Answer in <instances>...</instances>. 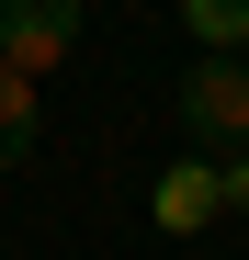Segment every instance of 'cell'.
Returning a JSON list of instances; mask_svg holds the SVG:
<instances>
[{
	"mask_svg": "<svg viewBox=\"0 0 249 260\" xmlns=\"http://www.w3.org/2000/svg\"><path fill=\"white\" fill-rule=\"evenodd\" d=\"M181 136H193L204 158L249 147V46H204V57L181 68Z\"/></svg>",
	"mask_w": 249,
	"mask_h": 260,
	"instance_id": "1",
	"label": "cell"
},
{
	"mask_svg": "<svg viewBox=\"0 0 249 260\" xmlns=\"http://www.w3.org/2000/svg\"><path fill=\"white\" fill-rule=\"evenodd\" d=\"M79 34H91V0H0V57L34 68V79H46Z\"/></svg>",
	"mask_w": 249,
	"mask_h": 260,
	"instance_id": "2",
	"label": "cell"
},
{
	"mask_svg": "<svg viewBox=\"0 0 249 260\" xmlns=\"http://www.w3.org/2000/svg\"><path fill=\"white\" fill-rule=\"evenodd\" d=\"M147 215H159V226H170V238H193V226H215V158H170V170H159V192H147Z\"/></svg>",
	"mask_w": 249,
	"mask_h": 260,
	"instance_id": "3",
	"label": "cell"
},
{
	"mask_svg": "<svg viewBox=\"0 0 249 260\" xmlns=\"http://www.w3.org/2000/svg\"><path fill=\"white\" fill-rule=\"evenodd\" d=\"M34 136H46V102H34V68H12V57H0V170H23V158H34Z\"/></svg>",
	"mask_w": 249,
	"mask_h": 260,
	"instance_id": "4",
	"label": "cell"
},
{
	"mask_svg": "<svg viewBox=\"0 0 249 260\" xmlns=\"http://www.w3.org/2000/svg\"><path fill=\"white\" fill-rule=\"evenodd\" d=\"M181 34L193 46H249V0H181Z\"/></svg>",
	"mask_w": 249,
	"mask_h": 260,
	"instance_id": "5",
	"label": "cell"
},
{
	"mask_svg": "<svg viewBox=\"0 0 249 260\" xmlns=\"http://www.w3.org/2000/svg\"><path fill=\"white\" fill-rule=\"evenodd\" d=\"M215 204H227V215H249V147H227V158H215Z\"/></svg>",
	"mask_w": 249,
	"mask_h": 260,
	"instance_id": "6",
	"label": "cell"
}]
</instances>
